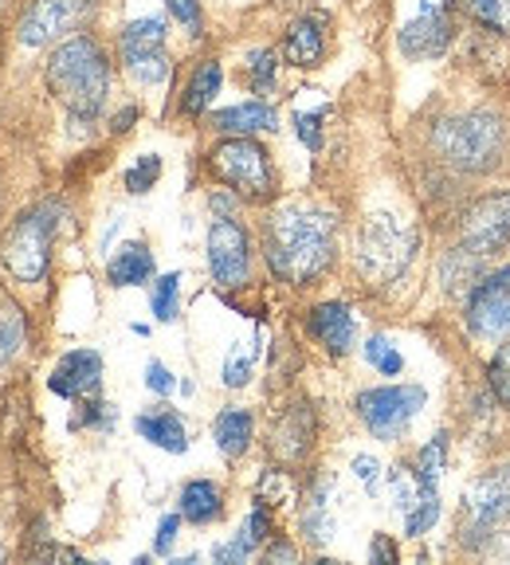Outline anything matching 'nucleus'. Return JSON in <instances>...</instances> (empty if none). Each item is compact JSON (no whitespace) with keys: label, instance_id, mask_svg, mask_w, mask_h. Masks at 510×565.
I'll use <instances>...</instances> for the list:
<instances>
[{"label":"nucleus","instance_id":"nucleus-47","mask_svg":"<svg viewBox=\"0 0 510 565\" xmlns=\"http://www.w3.org/2000/svg\"><path fill=\"white\" fill-rule=\"evenodd\" d=\"M134 118H138V110H134V106H126L123 115L115 118V130H118V134H126V130L134 126Z\"/></svg>","mask_w":510,"mask_h":565},{"label":"nucleus","instance_id":"nucleus-43","mask_svg":"<svg viewBox=\"0 0 510 565\" xmlns=\"http://www.w3.org/2000/svg\"><path fill=\"white\" fill-rule=\"evenodd\" d=\"M252 554V539H236V542H229V546H221L216 550V562H244V557Z\"/></svg>","mask_w":510,"mask_h":565},{"label":"nucleus","instance_id":"nucleus-42","mask_svg":"<svg viewBox=\"0 0 510 565\" xmlns=\"http://www.w3.org/2000/svg\"><path fill=\"white\" fill-rule=\"evenodd\" d=\"M247 539H252V546H259V542H267V534H272V519H267L259 507L252 511V519H247V530H244Z\"/></svg>","mask_w":510,"mask_h":565},{"label":"nucleus","instance_id":"nucleus-31","mask_svg":"<svg viewBox=\"0 0 510 565\" xmlns=\"http://www.w3.org/2000/svg\"><path fill=\"white\" fill-rule=\"evenodd\" d=\"M153 315L161 318V322H173L177 310H181V275H161L158 287H153Z\"/></svg>","mask_w":510,"mask_h":565},{"label":"nucleus","instance_id":"nucleus-12","mask_svg":"<svg viewBox=\"0 0 510 565\" xmlns=\"http://www.w3.org/2000/svg\"><path fill=\"white\" fill-rule=\"evenodd\" d=\"M467 327L479 338H499L510 330V267L484 275L467 295Z\"/></svg>","mask_w":510,"mask_h":565},{"label":"nucleus","instance_id":"nucleus-30","mask_svg":"<svg viewBox=\"0 0 510 565\" xmlns=\"http://www.w3.org/2000/svg\"><path fill=\"white\" fill-rule=\"evenodd\" d=\"M459 9L467 17H476V24H491L510 32V0H459Z\"/></svg>","mask_w":510,"mask_h":565},{"label":"nucleus","instance_id":"nucleus-37","mask_svg":"<svg viewBox=\"0 0 510 565\" xmlns=\"http://www.w3.org/2000/svg\"><path fill=\"white\" fill-rule=\"evenodd\" d=\"M247 377H252V362L240 358V353H232L229 362H224V385L240 388V385H247Z\"/></svg>","mask_w":510,"mask_h":565},{"label":"nucleus","instance_id":"nucleus-32","mask_svg":"<svg viewBox=\"0 0 510 565\" xmlns=\"http://www.w3.org/2000/svg\"><path fill=\"white\" fill-rule=\"evenodd\" d=\"M365 358H370L373 370H381L385 377H396V373L405 370V362H401V353H396L393 345L385 342V338H370V342H365Z\"/></svg>","mask_w":510,"mask_h":565},{"label":"nucleus","instance_id":"nucleus-29","mask_svg":"<svg viewBox=\"0 0 510 565\" xmlns=\"http://www.w3.org/2000/svg\"><path fill=\"white\" fill-rule=\"evenodd\" d=\"M436 519H440V499H436V491H424L413 503V511L405 514V534L421 539V534H428L436 526Z\"/></svg>","mask_w":510,"mask_h":565},{"label":"nucleus","instance_id":"nucleus-46","mask_svg":"<svg viewBox=\"0 0 510 565\" xmlns=\"http://www.w3.org/2000/svg\"><path fill=\"white\" fill-rule=\"evenodd\" d=\"M487 554L510 562V534H499V542H487Z\"/></svg>","mask_w":510,"mask_h":565},{"label":"nucleus","instance_id":"nucleus-48","mask_svg":"<svg viewBox=\"0 0 510 565\" xmlns=\"http://www.w3.org/2000/svg\"><path fill=\"white\" fill-rule=\"evenodd\" d=\"M272 557L275 562H295V546H272L267 550V562H272Z\"/></svg>","mask_w":510,"mask_h":565},{"label":"nucleus","instance_id":"nucleus-16","mask_svg":"<svg viewBox=\"0 0 510 565\" xmlns=\"http://www.w3.org/2000/svg\"><path fill=\"white\" fill-rule=\"evenodd\" d=\"M310 334L334 353V358L350 353V345H353L350 307H346V302H322V307H315V315H310Z\"/></svg>","mask_w":510,"mask_h":565},{"label":"nucleus","instance_id":"nucleus-38","mask_svg":"<svg viewBox=\"0 0 510 565\" xmlns=\"http://www.w3.org/2000/svg\"><path fill=\"white\" fill-rule=\"evenodd\" d=\"M318 122H322V110H318V115H299V118H295V130H299V138L307 141V150H318V146H322Z\"/></svg>","mask_w":510,"mask_h":565},{"label":"nucleus","instance_id":"nucleus-23","mask_svg":"<svg viewBox=\"0 0 510 565\" xmlns=\"http://www.w3.org/2000/svg\"><path fill=\"white\" fill-rule=\"evenodd\" d=\"M252 413H244V408H224L221 416H216V424H212V436H216V448L224 451L229 459H240L247 448H252Z\"/></svg>","mask_w":510,"mask_h":565},{"label":"nucleus","instance_id":"nucleus-1","mask_svg":"<svg viewBox=\"0 0 510 565\" xmlns=\"http://www.w3.org/2000/svg\"><path fill=\"white\" fill-rule=\"evenodd\" d=\"M264 252L283 282L307 287L334 264V216L307 204H290L267 221Z\"/></svg>","mask_w":510,"mask_h":565},{"label":"nucleus","instance_id":"nucleus-28","mask_svg":"<svg viewBox=\"0 0 510 565\" xmlns=\"http://www.w3.org/2000/svg\"><path fill=\"white\" fill-rule=\"evenodd\" d=\"M444 463H448V436L440 433V436H432V440L421 448L413 476L421 479V487H436V479L444 476Z\"/></svg>","mask_w":510,"mask_h":565},{"label":"nucleus","instance_id":"nucleus-33","mask_svg":"<svg viewBox=\"0 0 510 565\" xmlns=\"http://www.w3.org/2000/svg\"><path fill=\"white\" fill-rule=\"evenodd\" d=\"M158 177H161V158L158 153H146V158L126 173V189H130V193H150V189L158 185Z\"/></svg>","mask_w":510,"mask_h":565},{"label":"nucleus","instance_id":"nucleus-40","mask_svg":"<svg viewBox=\"0 0 510 565\" xmlns=\"http://www.w3.org/2000/svg\"><path fill=\"white\" fill-rule=\"evenodd\" d=\"M177 530H181V519H177V514H166L158 526V539H153V550H158V554H169V550H173Z\"/></svg>","mask_w":510,"mask_h":565},{"label":"nucleus","instance_id":"nucleus-13","mask_svg":"<svg viewBox=\"0 0 510 565\" xmlns=\"http://www.w3.org/2000/svg\"><path fill=\"white\" fill-rule=\"evenodd\" d=\"M247 232L232 216H216L209 228V271L221 287H240L247 279Z\"/></svg>","mask_w":510,"mask_h":565},{"label":"nucleus","instance_id":"nucleus-49","mask_svg":"<svg viewBox=\"0 0 510 565\" xmlns=\"http://www.w3.org/2000/svg\"><path fill=\"white\" fill-rule=\"evenodd\" d=\"M0 562H4V546H0Z\"/></svg>","mask_w":510,"mask_h":565},{"label":"nucleus","instance_id":"nucleus-22","mask_svg":"<svg viewBox=\"0 0 510 565\" xmlns=\"http://www.w3.org/2000/svg\"><path fill=\"white\" fill-rule=\"evenodd\" d=\"M138 436H141V440L158 444V448L173 451V456H181V451L189 448L185 424H181V416H177V413H169V408H153V413H141L138 416Z\"/></svg>","mask_w":510,"mask_h":565},{"label":"nucleus","instance_id":"nucleus-45","mask_svg":"<svg viewBox=\"0 0 510 565\" xmlns=\"http://www.w3.org/2000/svg\"><path fill=\"white\" fill-rule=\"evenodd\" d=\"M373 562H396V550H393V542H389L385 534H378V539H373Z\"/></svg>","mask_w":510,"mask_h":565},{"label":"nucleus","instance_id":"nucleus-6","mask_svg":"<svg viewBox=\"0 0 510 565\" xmlns=\"http://www.w3.org/2000/svg\"><path fill=\"white\" fill-rule=\"evenodd\" d=\"M212 169L224 185H232V193H244L252 201H264L275 189V169L272 158L259 141L252 138H229L212 150Z\"/></svg>","mask_w":510,"mask_h":565},{"label":"nucleus","instance_id":"nucleus-19","mask_svg":"<svg viewBox=\"0 0 510 565\" xmlns=\"http://www.w3.org/2000/svg\"><path fill=\"white\" fill-rule=\"evenodd\" d=\"M484 267H487V256H479V252H471V247H451L448 256H444L440 264V282L448 287L451 295L456 291H476V282L484 279Z\"/></svg>","mask_w":510,"mask_h":565},{"label":"nucleus","instance_id":"nucleus-11","mask_svg":"<svg viewBox=\"0 0 510 565\" xmlns=\"http://www.w3.org/2000/svg\"><path fill=\"white\" fill-rule=\"evenodd\" d=\"M95 0H32V9L20 20V44L44 47L60 35L75 32L91 17Z\"/></svg>","mask_w":510,"mask_h":565},{"label":"nucleus","instance_id":"nucleus-2","mask_svg":"<svg viewBox=\"0 0 510 565\" xmlns=\"http://www.w3.org/2000/svg\"><path fill=\"white\" fill-rule=\"evenodd\" d=\"M47 87L67 106L71 118L91 122L103 115L106 95H110V63L106 52L91 35H71L47 60Z\"/></svg>","mask_w":510,"mask_h":565},{"label":"nucleus","instance_id":"nucleus-17","mask_svg":"<svg viewBox=\"0 0 510 565\" xmlns=\"http://www.w3.org/2000/svg\"><path fill=\"white\" fill-rule=\"evenodd\" d=\"M287 60L295 67H318L326 52V24L322 17H299L287 28V44H283Z\"/></svg>","mask_w":510,"mask_h":565},{"label":"nucleus","instance_id":"nucleus-39","mask_svg":"<svg viewBox=\"0 0 510 565\" xmlns=\"http://www.w3.org/2000/svg\"><path fill=\"white\" fill-rule=\"evenodd\" d=\"M353 476L365 483V491H378V476H381V463L373 456H358L353 459Z\"/></svg>","mask_w":510,"mask_h":565},{"label":"nucleus","instance_id":"nucleus-10","mask_svg":"<svg viewBox=\"0 0 510 565\" xmlns=\"http://www.w3.org/2000/svg\"><path fill=\"white\" fill-rule=\"evenodd\" d=\"M459 244L479 252V256H495L510 244V189L479 196L459 216Z\"/></svg>","mask_w":510,"mask_h":565},{"label":"nucleus","instance_id":"nucleus-26","mask_svg":"<svg viewBox=\"0 0 510 565\" xmlns=\"http://www.w3.org/2000/svg\"><path fill=\"white\" fill-rule=\"evenodd\" d=\"M221 90V63H201V71L193 75V83H189L185 90V103H181V110L185 115H201L204 106L212 103V95Z\"/></svg>","mask_w":510,"mask_h":565},{"label":"nucleus","instance_id":"nucleus-35","mask_svg":"<svg viewBox=\"0 0 510 565\" xmlns=\"http://www.w3.org/2000/svg\"><path fill=\"white\" fill-rule=\"evenodd\" d=\"M487 381H491L495 397L510 408V342L499 345V353L491 358V370H487Z\"/></svg>","mask_w":510,"mask_h":565},{"label":"nucleus","instance_id":"nucleus-24","mask_svg":"<svg viewBox=\"0 0 510 565\" xmlns=\"http://www.w3.org/2000/svg\"><path fill=\"white\" fill-rule=\"evenodd\" d=\"M224 511L221 503V487L209 483V479H193V483H185V491H181V519L196 522V526H209V522H216Z\"/></svg>","mask_w":510,"mask_h":565},{"label":"nucleus","instance_id":"nucleus-15","mask_svg":"<svg viewBox=\"0 0 510 565\" xmlns=\"http://www.w3.org/2000/svg\"><path fill=\"white\" fill-rule=\"evenodd\" d=\"M52 393H60V397H71V401H87L98 393V385H103V358H98L95 350H75L67 353L60 362V370L52 373Z\"/></svg>","mask_w":510,"mask_h":565},{"label":"nucleus","instance_id":"nucleus-36","mask_svg":"<svg viewBox=\"0 0 510 565\" xmlns=\"http://www.w3.org/2000/svg\"><path fill=\"white\" fill-rule=\"evenodd\" d=\"M169 4V12H173L181 24L189 28V32H201V0H166Z\"/></svg>","mask_w":510,"mask_h":565},{"label":"nucleus","instance_id":"nucleus-41","mask_svg":"<svg viewBox=\"0 0 510 565\" xmlns=\"http://www.w3.org/2000/svg\"><path fill=\"white\" fill-rule=\"evenodd\" d=\"M146 385H150L153 393H173L177 381H173V373H169L161 362H150V365H146Z\"/></svg>","mask_w":510,"mask_h":565},{"label":"nucleus","instance_id":"nucleus-7","mask_svg":"<svg viewBox=\"0 0 510 565\" xmlns=\"http://www.w3.org/2000/svg\"><path fill=\"white\" fill-rule=\"evenodd\" d=\"M428 393L421 385H381V388H365L358 397V416L365 420L378 440H396L405 436V428L413 424V416L424 408Z\"/></svg>","mask_w":510,"mask_h":565},{"label":"nucleus","instance_id":"nucleus-8","mask_svg":"<svg viewBox=\"0 0 510 565\" xmlns=\"http://www.w3.org/2000/svg\"><path fill=\"white\" fill-rule=\"evenodd\" d=\"M413 256V236H408L393 216H373L358 239V267L370 279H393Z\"/></svg>","mask_w":510,"mask_h":565},{"label":"nucleus","instance_id":"nucleus-34","mask_svg":"<svg viewBox=\"0 0 510 565\" xmlns=\"http://www.w3.org/2000/svg\"><path fill=\"white\" fill-rule=\"evenodd\" d=\"M247 79H252L255 95H272V87H275V55L272 52H252Z\"/></svg>","mask_w":510,"mask_h":565},{"label":"nucleus","instance_id":"nucleus-5","mask_svg":"<svg viewBox=\"0 0 510 565\" xmlns=\"http://www.w3.org/2000/svg\"><path fill=\"white\" fill-rule=\"evenodd\" d=\"M510 519V463L491 468L467 487L464 511H459V542L467 550H479L495 539V530Z\"/></svg>","mask_w":510,"mask_h":565},{"label":"nucleus","instance_id":"nucleus-14","mask_svg":"<svg viewBox=\"0 0 510 565\" xmlns=\"http://www.w3.org/2000/svg\"><path fill=\"white\" fill-rule=\"evenodd\" d=\"M448 44H451V12L436 9V4L424 0L421 17L401 28V52L408 60H436V55L448 52Z\"/></svg>","mask_w":510,"mask_h":565},{"label":"nucleus","instance_id":"nucleus-20","mask_svg":"<svg viewBox=\"0 0 510 565\" xmlns=\"http://www.w3.org/2000/svg\"><path fill=\"white\" fill-rule=\"evenodd\" d=\"M212 130L236 134V138H247V134H255V130H275V110L267 103L229 106L221 115H212Z\"/></svg>","mask_w":510,"mask_h":565},{"label":"nucleus","instance_id":"nucleus-21","mask_svg":"<svg viewBox=\"0 0 510 565\" xmlns=\"http://www.w3.org/2000/svg\"><path fill=\"white\" fill-rule=\"evenodd\" d=\"M153 275V252L146 244H126L115 252V259L106 264V279L110 287H138Z\"/></svg>","mask_w":510,"mask_h":565},{"label":"nucleus","instance_id":"nucleus-27","mask_svg":"<svg viewBox=\"0 0 510 565\" xmlns=\"http://www.w3.org/2000/svg\"><path fill=\"white\" fill-rule=\"evenodd\" d=\"M24 315L12 302H0V365H9L24 350Z\"/></svg>","mask_w":510,"mask_h":565},{"label":"nucleus","instance_id":"nucleus-18","mask_svg":"<svg viewBox=\"0 0 510 565\" xmlns=\"http://www.w3.org/2000/svg\"><path fill=\"white\" fill-rule=\"evenodd\" d=\"M315 440V416H310L307 405H290L287 416L275 424V451L283 459H302Z\"/></svg>","mask_w":510,"mask_h":565},{"label":"nucleus","instance_id":"nucleus-3","mask_svg":"<svg viewBox=\"0 0 510 565\" xmlns=\"http://www.w3.org/2000/svg\"><path fill=\"white\" fill-rule=\"evenodd\" d=\"M432 146L459 173H491L507 158V122L491 106L464 110V115L444 118L436 126Z\"/></svg>","mask_w":510,"mask_h":565},{"label":"nucleus","instance_id":"nucleus-44","mask_svg":"<svg viewBox=\"0 0 510 565\" xmlns=\"http://www.w3.org/2000/svg\"><path fill=\"white\" fill-rule=\"evenodd\" d=\"M32 557H52V562H79V554H75V550H60V546H40V550H32Z\"/></svg>","mask_w":510,"mask_h":565},{"label":"nucleus","instance_id":"nucleus-9","mask_svg":"<svg viewBox=\"0 0 510 565\" xmlns=\"http://www.w3.org/2000/svg\"><path fill=\"white\" fill-rule=\"evenodd\" d=\"M118 52L134 79L153 87L169 75V52H166V20L146 17L126 24L123 40H118Z\"/></svg>","mask_w":510,"mask_h":565},{"label":"nucleus","instance_id":"nucleus-25","mask_svg":"<svg viewBox=\"0 0 510 565\" xmlns=\"http://www.w3.org/2000/svg\"><path fill=\"white\" fill-rule=\"evenodd\" d=\"M302 534L310 542H326L334 534V522H330V483H318L310 494L307 511H302Z\"/></svg>","mask_w":510,"mask_h":565},{"label":"nucleus","instance_id":"nucleus-4","mask_svg":"<svg viewBox=\"0 0 510 565\" xmlns=\"http://www.w3.org/2000/svg\"><path fill=\"white\" fill-rule=\"evenodd\" d=\"M55 221H60V209L44 204V209H32L28 216H20L17 228L4 236V244H0V267L17 282L44 279L47 264H52Z\"/></svg>","mask_w":510,"mask_h":565}]
</instances>
